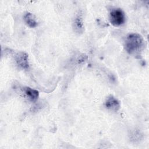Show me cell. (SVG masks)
Wrapping results in <instances>:
<instances>
[{
  "label": "cell",
  "mask_w": 149,
  "mask_h": 149,
  "mask_svg": "<svg viewBox=\"0 0 149 149\" xmlns=\"http://www.w3.org/2000/svg\"><path fill=\"white\" fill-rule=\"evenodd\" d=\"M144 46L143 37L138 33L129 34L125 41V48L126 52L130 54H134L141 51Z\"/></svg>",
  "instance_id": "6da1fadb"
},
{
  "label": "cell",
  "mask_w": 149,
  "mask_h": 149,
  "mask_svg": "<svg viewBox=\"0 0 149 149\" xmlns=\"http://www.w3.org/2000/svg\"><path fill=\"white\" fill-rule=\"evenodd\" d=\"M109 20L111 24L115 27L123 25L126 20L125 14L120 8L112 9L109 12Z\"/></svg>",
  "instance_id": "7a4b0ae2"
},
{
  "label": "cell",
  "mask_w": 149,
  "mask_h": 149,
  "mask_svg": "<svg viewBox=\"0 0 149 149\" xmlns=\"http://www.w3.org/2000/svg\"><path fill=\"white\" fill-rule=\"evenodd\" d=\"M15 59L16 64L21 68L27 69L29 67L28 55L24 52H19L16 54Z\"/></svg>",
  "instance_id": "3957f363"
},
{
  "label": "cell",
  "mask_w": 149,
  "mask_h": 149,
  "mask_svg": "<svg viewBox=\"0 0 149 149\" xmlns=\"http://www.w3.org/2000/svg\"><path fill=\"white\" fill-rule=\"evenodd\" d=\"M73 27L77 34H81L84 31V22L81 12H79L76 15L73 22Z\"/></svg>",
  "instance_id": "277c9868"
},
{
  "label": "cell",
  "mask_w": 149,
  "mask_h": 149,
  "mask_svg": "<svg viewBox=\"0 0 149 149\" xmlns=\"http://www.w3.org/2000/svg\"><path fill=\"white\" fill-rule=\"evenodd\" d=\"M105 106L107 109L116 112L119 109L120 104L117 98L112 95H109L105 102Z\"/></svg>",
  "instance_id": "5b68a950"
},
{
  "label": "cell",
  "mask_w": 149,
  "mask_h": 149,
  "mask_svg": "<svg viewBox=\"0 0 149 149\" xmlns=\"http://www.w3.org/2000/svg\"><path fill=\"white\" fill-rule=\"evenodd\" d=\"M24 23L30 28H34L37 26L38 22L36 16L30 12H27L23 16Z\"/></svg>",
  "instance_id": "8992f818"
},
{
  "label": "cell",
  "mask_w": 149,
  "mask_h": 149,
  "mask_svg": "<svg viewBox=\"0 0 149 149\" xmlns=\"http://www.w3.org/2000/svg\"><path fill=\"white\" fill-rule=\"evenodd\" d=\"M24 92L29 100L32 102L36 101L39 96V93L37 90L33 89L29 87H26L23 88Z\"/></svg>",
  "instance_id": "52a82bcc"
}]
</instances>
